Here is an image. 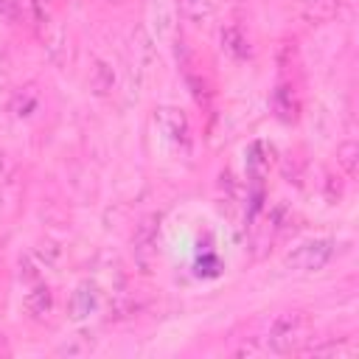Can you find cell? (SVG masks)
<instances>
[{
  "instance_id": "1",
  "label": "cell",
  "mask_w": 359,
  "mask_h": 359,
  "mask_svg": "<svg viewBox=\"0 0 359 359\" xmlns=\"http://www.w3.org/2000/svg\"><path fill=\"white\" fill-rule=\"evenodd\" d=\"M306 339H309V317L300 311H286V314L275 317V323L269 325V334H266V345L275 353L300 351Z\"/></svg>"
},
{
  "instance_id": "2",
  "label": "cell",
  "mask_w": 359,
  "mask_h": 359,
  "mask_svg": "<svg viewBox=\"0 0 359 359\" xmlns=\"http://www.w3.org/2000/svg\"><path fill=\"white\" fill-rule=\"evenodd\" d=\"M331 255H334V241L331 238H311V241L297 244L283 258V264L294 272H317L331 261Z\"/></svg>"
},
{
  "instance_id": "3",
  "label": "cell",
  "mask_w": 359,
  "mask_h": 359,
  "mask_svg": "<svg viewBox=\"0 0 359 359\" xmlns=\"http://www.w3.org/2000/svg\"><path fill=\"white\" fill-rule=\"evenodd\" d=\"M154 123L160 129V135L182 154L191 151V123L188 115L180 107H157L154 112Z\"/></svg>"
},
{
  "instance_id": "4",
  "label": "cell",
  "mask_w": 359,
  "mask_h": 359,
  "mask_svg": "<svg viewBox=\"0 0 359 359\" xmlns=\"http://www.w3.org/2000/svg\"><path fill=\"white\" fill-rule=\"evenodd\" d=\"M67 309H70V317H73V320L90 317V314L98 309V286L90 283V280L79 283L76 292H73V297H70V306H67Z\"/></svg>"
},
{
  "instance_id": "5",
  "label": "cell",
  "mask_w": 359,
  "mask_h": 359,
  "mask_svg": "<svg viewBox=\"0 0 359 359\" xmlns=\"http://www.w3.org/2000/svg\"><path fill=\"white\" fill-rule=\"evenodd\" d=\"M22 309H25V314H28L31 320H45V317L50 314V309H53V292H50L48 286L31 289V292L25 294V300H22Z\"/></svg>"
},
{
  "instance_id": "6",
  "label": "cell",
  "mask_w": 359,
  "mask_h": 359,
  "mask_svg": "<svg viewBox=\"0 0 359 359\" xmlns=\"http://www.w3.org/2000/svg\"><path fill=\"white\" fill-rule=\"evenodd\" d=\"M272 109L275 115L283 121V123H292L297 118V98H294V90L289 84H278L275 93H272Z\"/></svg>"
},
{
  "instance_id": "7",
  "label": "cell",
  "mask_w": 359,
  "mask_h": 359,
  "mask_svg": "<svg viewBox=\"0 0 359 359\" xmlns=\"http://www.w3.org/2000/svg\"><path fill=\"white\" fill-rule=\"evenodd\" d=\"M269 154H272V149H269L264 140L250 143V149H247V174H250V180L258 182V180L266 174V168H269Z\"/></svg>"
},
{
  "instance_id": "8",
  "label": "cell",
  "mask_w": 359,
  "mask_h": 359,
  "mask_svg": "<svg viewBox=\"0 0 359 359\" xmlns=\"http://www.w3.org/2000/svg\"><path fill=\"white\" fill-rule=\"evenodd\" d=\"M222 48H224L233 59H238V62H244V59L252 53V50H250V39H247L244 31L236 28V25L222 28Z\"/></svg>"
},
{
  "instance_id": "9",
  "label": "cell",
  "mask_w": 359,
  "mask_h": 359,
  "mask_svg": "<svg viewBox=\"0 0 359 359\" xmlns=\"http://www.w3.org/2000/svg\"><path fill=\"white\" fill-rule=\"evenodd\" d=\"M177 8L191 25H205L213 17V3L210 0H177Z\"/></svg>"
},
{
  "instance_id": "10",
  "label": "cell",
  "mask_w": 359,
  "mask_h": 359,
  "mask_svg": "<svg viewBox=\"0 0 359 359\" xmlns=\"http://www.w3.org/2000/svg\"><path fill=\"white\" fill-rule=\"evenodd\" d=\"M90 87L98 93V95H107L112 87H115V70L107 65V62H95L93 73H90Z\"/></svg>"
},
{
  "instance_id": "11",
  "label": "cell",
  "mask_w": 359,
  "mask_h": 359,
  "mask_svg": "<svg viewBox=\"0 0 359 359\" xmlns=\"http://www.w3.org/2000/svg\"><path fill=\"white\" fill-rule=\"evenodd\" d=\"M157 8H160V17L154 14V25H157V36L160 39H168L174 34V22H171V14L165 11V0H151Z\"/></svg>"
},
{
  "instance_id": "12",
  "label": "cell",
  "mask_w": 359,
  "mask_h": 359,
  "mask_svg": "<svg viewBox=\"0 0 359 359\" xmlns=\"http://www.w3.org/2000/svg\"><path fill=\"white\" fill-rule=\"evenodd\" d=\"M356 154H359L356 143H342V146H339V151H337V160H339V165H342L348 174H353V171H356Z\"/></svg>"
},
{
  "instance_id": "13",
  "label": "cell",
  "mask_w": 359,
  "mask_h": 359,
  "mask_svg": "<svg viewBox=\"0 0 359 359\" xmlns=\"http://www.w3.org/2000/svg\"><path fill=\"white\" fill-rule=\"evenodd\" d=\"M34 107H36V98L31 93H25V98H22V93H17L14 101H11V112L14 115H28V109H34Z\"/></svg>"
},
{
  "instance_id": "14",
  "label": "cell",
  "mask_w": 359,
  "mask_h": 359,
  "mask_svg": "<svg viewBox=\"0 0 359 359\" xmlns=\"http://www.w3.org/2000/svg\"><path fill=\"white\" fill-rule=\"evenodd\" d=\"M0 353H8V348H6V337L0 334Z\"/></svg>"
},
{
  "instance_id": "15",
  "label": "cell",
  "mask_w": 359,
  "mask_h": 359,
  "mask_svg": "<svg viewBox=\"0 0 359 359\" xmlns=\"http://www.w3.org/2000/svg\"><path fill=\"white\" fill-rule=\"evenodd\" d=\"M3 171H6V163H3V154H0V177H3Z\"/></svg>"
},
{
  "instance_id": "16",
  "label": "cell",
  "mask_w": 359,
  "mask_h": 359,
  "mask_svg": "<svg viewBox=\"0 0 359 359\" xmlns=\"http://www.w3.org/2000/svg\"><path fill=\"white\" fill-rule=\"evenodd\" d=\"M101 3H123V0H101Z\"/></svg>"
}]
</instances>
